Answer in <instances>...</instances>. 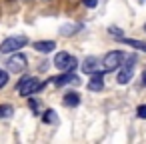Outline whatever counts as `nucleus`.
<instances>
[{
	"mask_svg": "<svg viewBox=\"0 0 146 144\" xmlns=\"http://www.w3.org/2000/svg\"><path fill=\"white\" fill-rule=\"evenodd\" d=\"M44 88V84L40 82V78H36V76H22L20 80H18V84H16V90H18V94L20 96H34L38 90H42Z\"/></svg>",
	"mask_w": 146,
	"mask_h": 144,
	"instance_id": "nucleus-1",
	"label": "nucleus"
},
{
	"mask_svg": "<svg viewBox=\"0 0 146 144\" xmlns=\"http://www.w3.org/2000/svg\"><path fill=\"white\" fill-rule=\"evenodd\" d=\"M28 44V38L26 36H8L6 40L0 42V52L2 54H12V52H18L20 48H24Z\"/></svg>",
	"mask_w": 146,
	"mask_h": 144,
	"instance_id": "nucleus-2",
	"label": "nucleus"
},
{
	"mask_svg": "<svg viewBox=\"0 0 146 144\" xmlns=\"http://www.w3.org/2000/svg\"><path fill=\"white\" fill-rule=\"evenodd\" d=\"M122 62H124V52H120V50H114V52H108L102 60H100V64H102V72H112V70H116V68H120L122 66Z\"/></svg>",
	"mask_w": 146,
	"mask_h": 144,
	"instance_id": "nucleus-3",
	"label": "nucleus"
},
{
	"mask_svg": "<svg viewBox=\"0 0 146 144\" xmlns=\"http://www.w3.org/2000/svg\"><path fill=\"white\" fill-rule=\"evenodd\" d=\"M60 72H74V68L78 66V60L74 56H70L68 52H58L54 56V62H52Z\"/></svg>",
	"mask_w": 146,
	"mask_h": 144,
	"instance_id": "nucleus-4",
	"label": "nucleus"
},
{
	"mask_svg": "<svg viewBox=\"0 0 146 144\" xmlns=\"http://www.w3.org/2000/svg\"><path fill=\"white\" fill-rule=\"evenodd\" d=\"M6 66H8V70H10V72H14V74H22V72L26 70V66H28V60H26V56H24V54L14 52V54L8 58Z\"/></svg>",
	"mask_w": 146,
	"mask_h": 144,
	"instance_id": "nucleus-5",
	"label": "nucleus"
},
{
	"mask_svg": "<svg viewBox=\"0 0 146 144\" xmlns=\"http://www.w3.org/2000/svg\"><path fill=\"white\" fill-rule=\"evenodd\" d=\"M104 88V72L98 70L94 74H90V80H88V90L90 92H100Z\"/></svg>",
	"mask_w": 146,
	"mask_h": 144,
	"instance_id": "nucleus-6",
	"label": "nucleus"
},
{
	"mask_svg": "<svg viewBox=\"0 0 146 144\" xmlns=\"http://www.w3.org/2000/svg\"><path fill=\"white\" fill-rule=\"evenodd\" d=\"M80 70L84 74H94V72L100 70V60L96 56H86L84 62H82V66H80Z\"/></svg>",
	"mask_w": 146,
	"mask_h": 144,
	"instance_id": "nucleus-7",
	"label": "nucleus"
},
{
	"mask_svg": "<svg viewBox=\"0 0 146 144\" xmlns=\"http://www.w3.org/2000/svg\"><path fill=\"white\" fill-rule=\"evenodd\" d=\"M50 82H52L54 86H66V84H74V82H78V76H76L74 72H62L60 76L50 78Z\"/></svg>",
	"mask_w": 146,
	"mask_h": 144,
	"instance_id": "nucleus-8",
	"label": "nucleus"
},
{
	"mask_svg": "<svg viewBox=\"0 0 146 144\" xmlns=\"http://www.w3.org/2000/svg\"><path fill=\"white\" fill-rule=\"evenodd\" d=\"M132 76H134V64H124V68L118 72L116 80H118V84H128L132 80Z\"/></svg>",
	"mask_w": 146,
	"mask_h": 144,
	"instance_id": "nucleus-9",
	"label": "nucleus"
},
{
	"mask_svg": "<svg viewBox=\"0 0 146 144\" xmlns=\"http://www.w3.org/2000/svg\"><path fill=\"white\" fill-rule=\"evenodd\" d=\"M32 48L36 52H42V54H48L56 48V42L54 40H38V42H32Z\"/></svg>",
	"mask_w": 146,
	"mask_h": 144,
	"instance_id": "nucleus-10",
	"label": "nucleus"
},
{
	"mask_svg": "<svg viewBox=\"0 0 146 144\" xmlns=\"http://www.w3.org/2000/svg\"><path fill=\"white\" fill-rule=\"evenodd\" d=\"M62 104H64V106H70V108L78 106V104H80V94H78V92H66L64 98H62Z\"/></svg>",
	"mask_w": 146,
	"mask_h": 144,
	"instance_id": "nucleus-11",
	"label": "nucleus"
},
{
	"mask_svg": "<svg viewBox=\"0 0 146 144\" xmlns=\"http://www.w3.org/2000/svg\"><path fill=\"white\" fill-rule=\"evenodd\" d=\"M120 40H122L126 46H132V48H136V50L146 52V42H142V40H134V38H126V36H122Z\"/></svg>",
	"mask_w": 146,
	"mask_h": 144,
	"instance_id": "nucleus-12",
	"label": "nucleus"
},
{
	"mask_svg": "<svg viewBox=\"0 0 146 144\" xmlns=\"http://www.w3.org/2000/svg\"><path fill=\"white\" fill-rule=\"evenodd\" d=\"M56 112L52 110V108H48V110H44V114H42V122L44 124H56Z\"/></svg>",
	"mask_w": 146,
	"mask_h": 144,
	"instance_id": "nucleus-13",
	"label": "nucleus"
},
{
	"mask_svg": "<svg viewBox=\"0 0 146 144\" xmlns=\"http://www.w3.org/2000/svg\"><path fill=\"white\" fill-rule=\"evenodd\" d=\"M14 112V108L10 104H0V118H10Z\"/></svg>",
	"mask_w": 146,
	"mask_h": 144,
	"instance_id": "nucleus-14",
	"label": "nucleus"
},
{
	"mask_svg": "<svg viewBox=\"0 0 146 144\" xmlns=\"http://www.w3.org/2000/svg\"><path fill=\"white\" fill-rule=\"evenodd\" d=\"M8 84V72L6 70H0V88H4Z\"/></svg>",
	"mask_w": 146,
	"mask_h": 144,
	"instance_id": "nucleus-15",
	"label": "nucleus"
},
{
	"mask_svg": "<svg viewBox=\"0 0 146 144\" xmlns=\"http://www.w3.org/2000/svg\"><path fill=\"white\" fill-rule=\"evenodd\" d=\"M136 114H138V118H146V104H140L136 108Z\"/></svg>",
	"mask_w": 146,
	"mask_h": 144,
	"instance_id": "nucleus-16",
	"label": "nucleus"
},
{
	"mask_svg": "<svg viewBox=\"0 0 146 144\" xmlns=\"http://www.w3.org/2000/svg\"><path fill=\"white\" fill-rule=\"evenodd\" d=\"M82 4H84L86 8H96V6H98V0H82Z\"/></svg>",
	"mask_w": 146,
	"mask_h": 144,
	"instance_id": "nucleus-17",
	"label": "nucleus"
},
{
	"mask_svg": "<svg viewBox=\"0 0 146 144\" xmlns=\"http://www.w3.org/2000/svg\"><path fill=\"white\" fill-rule=\"evenodd\" d=\"M28 106H30V108H32V110H34V112H36V110H38V102H36V100H34V98H30V100H28ZM36 114H38V112H36Z\"/></svg>",
	"mask_w": 146,
	"mask_h": 144,
	"instance_id": "nucleus-18",
	"label": "nucleus"
},
{
	"mask_svg": "<svg viewBox=\"0 0 146 144\" xmlns=\"http://www.w3.org/2000/svg\"><path fill=\"white\" fill-rule=\"evenodd\" d=\"M142 84H144V86H146V72H144V74H142Z\"/></svg>",
	"mask_w": 146,
	"mask_h": 144,
	"instance_id": "nucleus-19",
	"label": "nucleus"
},
{
	"mask_svg": "<svg viewBox=\"0 0 146 144\" xmlns=\"http://www.w3.org/2000/svg\"><path fill=\"white\" fill-rule=\"evenodd\" d=\"M144 28H146V26H144Z\"/></svg>",
	"mask_w": 146,
	"mask_h": 144,
	"instance_id": "nucleus-20",
	"label": "nucleus"
}]
</instances>
